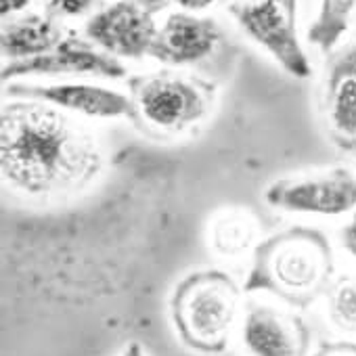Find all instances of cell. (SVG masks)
Returning a JSON list of instances; mask_svg holds the SVG:
<instances>
[{
    "instance_id": "cell-1",
    "label": "cell",
    "mask_w": 356,
    "mask_h": 356,
    "mask_svg": "<svg viewBox=\"0 0 356 356\" xmlns=\"http://www.w3.org/2000/svg\"><path fill=\"white\" fill-rule=\"evenodd\" d=\"M92 136L40 101H15L0 118V170L15 189L34 197L78 191L101 172Z\"/></svg>"
},
{
    "instance_id": "cell-2",
    "label": "cell",
    "mask_w": 356,
    "mask_h": 356,
    "mask_svg": "<svg viewBox=\"0 0 356 356\" xmlns=\"http://www.w3.org/2000/svg\"><path fill=\"white\" fill-rule=\"evenodd\" d=\"M333 250L314 227L285 229L254 248L243 289L268 291L293 308H308L331 287Z\"/></svg>"
},
{
    "instance_id": "cell-3",
    "label": "cell",
    "mask_w": 356,
    "mask_h": 356,
    "mask_svg": "<svg viewBox=\"0 0 356 356\" xmlns=\"http://www.w3.org/2000/svg\"><path fill=\"white\" fill-rule=\"evenodd\" d=\"M172 323L181 341L204 354L229 346L239 312V287L222 270H197L176 285L170 300Z\"/></svg>"
},
{
    "instance_id": "cell-4",
    "label": "cell",
    "mask_w": 356,
    "mask_h": 356,
    "mask_svg": "<svg viewBox=\"0 0 356 356\" xmlns=\"http://www.w3.org/2000/svg\"><path fill=\"white\" fill-rule=\"evenodd\" d=\"M128 88L136 111L132 124L147 134H181L208 115L214 97L212 86L168 72L134 76Z\"/></svg>"
},
{
    "instance_id": "cell-5",
    "label": "cell",
    "mask_w": 356,
    "mask_h": 356,
    "mask_svg": "<svg viewBox=\"0 0 356 356\" xmlns=\"http://www.w3.org/2000/svg\"><path fill=\"white\" fill-rule=\"evenodd\" d=\"M241 30L266 49L273 59L293 78L306 80L312 74L310 61L296 30L298 0H252L229 5Z\"/></svg>"
},
{
    "instance_id": "cell-6",
    "label": "cell",
    "mask_w": 356,
    "mask_h": 356,
    "mask_svg": "<svg viewBox=\"0 0 356 356\" xmlns=\"http://www.w3.org/2000/svg\"><path fill=\"white\" fill-rule=\"evenodd\" d=\"M264 200L270 208L293 214L341 216L356 208V176L346 168L306 178H283L273 183Z\"/></svg>"
},
{
    "instance_id": "cell-7",
    "label": "cell",
    "mask_w": 356,
    "mask_h": 356,
    "mask_svg": "<svg viewBox=\"0 0 356 356\" xmlns=\"http://www.w3.org/2000/svg\"><path fill=\"white\" fill-rule=\"evenodd\" d=\"M323 122L329 140L356 153V42L329 55L323 82Z\"/></svg>"
},
{
    "instance_id": "cell-8",
    "label": "cell",
    "mask_w": 356,
    "mask_h": 356,
    "mask_svg": "<svg viewBox=\"0 0 356 356\" xmlns=\"http://www.w3.org/2000/svg\"><path fill=\"white\" fill-rule=\"evenodd\" d=\"M84 32L92 44L111 57L140 59L149 55L159 30L155 28L153 15L134 0H120L92 15Z\"/></svg>"
},
{
    "instance_id": "cell-9",
    "label": "cell",
    "mask_w": 356,
    "mask_h": 356,
    "mask_svg": "<svg viewBox=\"0 0 356 356\" xmlns=\"http://www.w3.org/2000/svg\"><path fill=\"white\" fill-rule=\"evenodd\" d=\"M57 74H78V76H99L118 80L126 76V67L105 51H97L90 42L67 36L53 51L24 59L11 61L3 67V82L24 78V76H57Z\"/></svg>"
},
{
    "instance_id": "cell-10",
    "label": "cell",
    "mask_w": 356,
    "mask_h": 356,
    "mask_svg": "<svg viewBox=\"0 0 356 356\" xmlns=\"http://www.w3.org/2000/svg\"><path fill=\"white\" fill-rule=\"evenodd\" d=\"M5 92L13 99L49 103L88 118H128L134 122L136 115L130 97L95 84H9Z\"/></svg>"
},
{
    "instance_id": "cell-11",
    "label": "cell",
    "mask_w": 356,
    "mask_h": 356,
    "mask_svg": "<svg viewBox=\"0 0 356 356\" xmlns=\"http://www.w3.org/2000/svg\"><path fill=\"white\" fill-rule=\"evenodd\" d=\"M241 339L252 356H306L310 331L296 314L270 306H250Z\"/></svg>"
},
{
    "instance_id": "cell-12",
    "label": "cell",
    "mask_w": 356,
    "mask_h": 356,
    "mask_svg": "<svg viewBox=\"0 0 356 356\" xmlns=\"http://www.w3.org/2000/svg\"><path fill=\"white\" fill-rule=\"evenodd\" d=\"M220 42L214 19L189 13H172L155 36L149 55L168 65H189L212 55Z\"/></svg>"
},
{
    "instance_id": "cell-13",
    "label": "cell",
    "mask_w": 356,
    "mask_h": 356,
    "mask_svg": "<svg viewBox=\"0 0 356 356\" xmlns=\"http://www.w3.org/2000/svg\"><path fill=\"white\" fill-rule=\"evenodd\" d=\"M63 42V30L44 15H24L3 26L0 49L11 61H24L53 51Z\"/></svg>"
},
{
    "instance_id": "cell-14",
    "label": "cell",
    "mask_w": 356,
    "mask_h": 356,
    "mask_svg": "<svg viewBox=\"0 0 356 356\" xmlns=\"http://www.w3.org/2000/svg\"><path fill=\"white\" fill-rule=\"evenodd\" d=\"M356 11V0H321V9L308 28V42L323 53H333L341 36L348 32Z\"/></svg>"
},
{
    "instance_id": "cell-15",
    "label": "cell",
    "mask_w": 356,
    "mask_h": 356,
    "mask_svg": "<svg viewBox=\"0 0 356 356\" xmlns=\"http://www.w3.org/2000/svg\"><path fill=\"white\" fill-rule=\"evenodd\" d=\"M256 237L254 220L243 212H227L220 214L210 229V243L222 256L243 254Z\"/></svg>"
},
{
    "instance_id": "cell-16",
    "label": "cell",
    "mask_w": 356,
    "mask_h": 356,
    "mask_svg": "<svg viewBox=\"0 0 356 356\" xmlns=\"http://www.w3.org/2000/svg\"><path fill=\"white\" fill-rule=\"evenodd\" d=\"M329 316L335 327L356 333V275L341 277L329 287Z\"/></svg>"
},
{
    "instance_id": "cell-17",
    "label": "cell",
    "mask_w": 356,
    "mask_h": 356,
    "mask_svg": "<svg viewBox=\"0 0 356 356\" xmlns=\"http://www.w3.org/2000/svg\"><path fill=\"white\" fill-rule=\"evenodd\" d=\"M97 0H44L47 11L55 17H80L95 7Z\"/></svg>"
},
{
    "instance_id": "cell-18",
    "label": "cell",
    "mask_w": 356,
    "mask_h": 356,
    "mask_svg": "<svg viewBox=\"0 0 356 356\" xmlns=\"http://www.w3.org/2000/svg\"><path fill=\"white\" fill-rule=\"evenodd\" d=\"M314 356H356L354 341H325L318 346Z\"/></svg>"
},
{
    "instance_id": "cell-19",
    "label": "cell",
    "mask_w": 356,
    "mask_h": 356,
    "mask_svg": "<svg viewBox=\"0 0 356 356\" xmlns=\"http://www.w3.org/2000/svg\"><path fill=\"white\" fill-rule=\"evenodd\" d=\"M339 239H341L343 250L356 260V214L348 220V225H343Z\"/></svg>"
},
{
    "instance_id": "cell-20",
    "label": "cell",
    "mask_w": 356,
    "mask_h": 356,
    "mask_svg": "<svg viewBox=\"0 0 356 356\" xmlns=\"http://www.w3.org/2000/svg\"><path fill=\"white\" fill-rule=\"evenodd\" d=\"M32 0H0V15L3 17H9L13 13H19L24 11Z\"/></svg>"
},
{
    "instance_id": "cell-21",
    "label": "cell",
    "mask_w": 356,
    "mask_h": 356,
    "mask_svg": "<svg viewBox=\"0 0 356 356\" xmlns=\"http://www.w3.org/2000/svg\"><path fill=\"white\" fill-rule=\"evenodd\" d=\"M174 3L187 11H204L214 5V0H174Z\"/></svg>"
},
{
    "instance_id": "cell-22",
    "label": "cell",
    "mask_w": 356,
    "mask_h": 356,
    "mask_svg": "<svg viewBox=\"0 0 356 356\" xmlns=\"http://www.w3.org/2000/svg\"><path fill=\"white\" fill-rule=\"evenodd\" d=\"M134 3H136V5H140L145 11H149V13L153 15V13L163 11V9L168 7L170 0H134Z\"/></svg>"
},
{
    "instance_id": "cell-23",
    "label": "cell",
    "mask_w": 356,
    "mask_h": 356,
    "mask_svg": "<svg viewBox=\"0 0 356 356\" xmlns=\"http://www.w3.org/2000/svg\"><path fill=\"white\" fill-rule=\"evenodd\" d=\"M122 356H145V352H143L140 343L132 341V343H128V348L124 350V354H122Z\"/></svg>"
}]
</instances>
